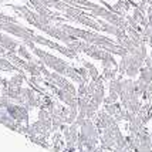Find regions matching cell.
<instances>
[{"label":"cell","mask_w":152,"mask_h":152,"mask_svg":"<svg viewBox=\"0 0 152 152\" xmlns=\"http://www.w3.org/2000/svg\"><path fill=\"white\" fill-rule=\"evenodd\" d=\"M17 53H19L20 57H23V58L28 60V61H31V60H34L33 56H31V54L28 53V50H27V46H24V44H21V46H19V48H17Z\"/></svg>","instance_id":"1"}]
</instances>
